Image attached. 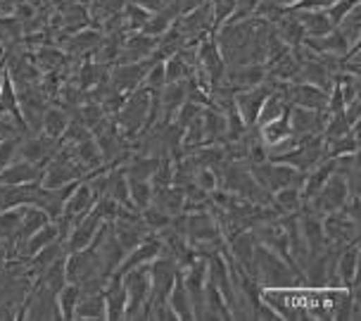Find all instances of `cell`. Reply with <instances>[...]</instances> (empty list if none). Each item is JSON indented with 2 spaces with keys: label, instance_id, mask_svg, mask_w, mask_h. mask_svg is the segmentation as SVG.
<instances>
[{
  "label": "cell",
  "instance_id": "cell-1",
  "mask_svg": "<svg viewBox=\"0 0 361 321\" xmlns=\"http://www.w3.org/2000/svg\"><path fill=\"white\" fill-rule=\"evenodd\" d=\"M252 279L262 288H274V291H286V288L302 286V279L290 269L286 262L271 248L257 241L255 260H252Z\"/></svg>",
  "mask_w": 361,
  "mask_h": 321
},
{
  "label": "cell",
  "instance_id": "cell-2",
  "mask_svg": "<svg viewBox=\"0 0 361 321\" xmlns=\"http://www.w3.org/2000/svg\"><path fill=\"white\" fill-rule=\"evenodd\" d=\"M150 102H152V91H147L143 86H138L135 91L126 95L124 105H121V110L114 117L121 136L128 140L138 138L150 126Z\"/></svg>",
  "mask_w": 361,
  "mask_h": 321
},
{
  "label": "cell",
  "instance_id": "cell-3",
  "mask_svg": "<svg viewBox=\"0 0 361 321\" xmlns=\"http://www.w3.org/2000/svg\"><path fill=\"white\" fill-rule=\"evenodd\" d=\"M350 195H352L350 181H347V176L343 171L335 169L333 174L328 176V181L321 186V190L309 198L307 202H302V207L314 212V214H319V217H326V214H331V212L343 210V205L350 200Z\"/></svg>",
  "mask_w": 361,
  "mask_h": 321
},
{
  "label": "cell",
  "instance_id": "cell-4",
  "mask_svg": "<svg viewBox=\"0 0 361 321\" xmlns=\"http://www.w3.org/2000/svg\"><path fill=\"white\" fill-rule=\"evenodd\" d=\"M119 279L126 291V319H145L147 298H150V262L128 269Z\"/></svg>",
  "mask_w": 361,
  "mask_h": 321
},
{
  "label": "cell",
  "instance_id": "cell-5",
  "mask_svg": "<svg viewBox=\"0 0 361 321\" xmlns=\"http://www.w3.org/2000/svg\"><path fill=\"white\" fill-rule=\"evenodd\" d=\"M271 91H274V86H267V81H264V83H259V86L243 88V91L233 93V105H235L238 114H240L243 124L247 128H255L264 100H267V95Z\"/></svg>",
  "mask_w": 361,
  "mask_h": 321
},
{
  "label": "cell",
  "instance_id": "cell-6",
  "mask_svg": "<svg viewBox=\"0 0 361 321\" xmlns=\"http://www.w3.org/2000/svg\"><path fill=\"white\" fill-rule=\"evenodd\" d=\"M57 147H60V140H53V138L43 136V133H31V136L19 140L17 157L27 159L31 164H38L43 169V166L53 159Z\"/></svg>",
  "mask_w": 361,
  "mask_h": 321
},
{
  "label": "cell",
  "instance_id": "cell-7",
  "mask_svg": "<svg viewBox=\"0 0 361 321\" xmlns=\"http://www.w3.org/2000/svg\"><path fill=\"white\" fill-rule=\"evenodd\" d=\"M152 60H143V62H119L114 67H109V86L114 91L121 93H131L143 83L145 72L150 69Z\"/></svg>",
  "mask_w": 361,
  "mask_h": 321
},
{
  "label": "cell",
  "instance_id": "cell-8",
  "mask_svg": "<svg viewBox=\"0 0 361 321\" xmlns=\"http://www.w3.org/2000/svg\"><path fill=\"white\" fill-rule=\"evenodd\" d=\"M102 38V29L98 27H83L79 31H74V34H67L60 41V48L67 53L69 60H83V57H90L93 55V50L98 48Z\"/></svg>",
  "mask_w": 361,
  "mask_h": 321
},
{
  "label": "cell",
  "instance_id": "cell-9",
  "mask_svg": "<svg viewBox=\"0 0 361 321\" xmlns=\"http://www.w3.org/2000/svg\"><path fill=\"white\" fill-rule=\"evenodd\" d=\"M326 117H328L326 110H312V107L290 105L288 110L290 131L295 136H316V133H321L324 131Z\"/></svg>",
  "mask_w": 361,
  "mask_h": 321
},
{
  "label": "cell",
  "instance_id": "cell-10",
  "mask_svg": "<svg viewBox=\"0 0 361 321\" xmlns=\"http://www.w3.org/2000/svg\"><path fill=\"white\" fill-rule=\"evenodd\" d=\"M157 100H159V124H169L173 114L178 112V107L188 100V79L164 83L157 91Z\"/></svg>",
  "mask_w": 361,
  "mask_h": 321
},
{
  "label": "cell",
  "instance_id": "cell-11",
  "mask_svg": "<svg viewBox=\"0 0 361 321\" xmlns=\"http://www.w3.org/2000/svg\"><path fill=\"white\" fill-rule=\"evenodd\" d=\"M359 241L347 243L340 248L338 260H335V279L340 288H357L359 284Z\"/></svg>",
  "mask_w": 361,
  "mask_h": 321
},
{
  "label": "cell",
  "instance_id": "cell-12",
  "mask_svg": "<svg viewBox=\"0 0 361 321\" xmlns=\"http://www.w3.org/2000/svg\"><path fill=\"white\" fill-rule=\"evenodd\" d=\"M102 222L98 214H93V212H88L83 219H79L72 226V231L67 234V238H64V248H67V253H79V250L88 248L90 243L95 241V236H98V231L102 229Z\"/></svg>",
  "mask_w": 361,
  "mask_h": 321
},
{
  "label": "cell",
  "instance_id": "cell-13",
  "mask_svg": "<svg viewBox=\"0 0 361 321\" xmlns=\"http://www.w3.org/2000/svg\"><path fill=\"white\" fill-rule=\"evenodd\" d=\"M267 64L262 62H247V64H233L231 69H226L224 81L228 83L233 91H243V88H252L267 81Z\"/></svg>",
  "mask_w": 361,
  "mask_h": 321
},
{
  "label": "cell",
  "instance_id": "cell-14",
  "mask_svg": "<svg viewBox=\"0 0 361 321\" xmlns=\"http://www.w3.org/2000/svg\"><path fill=\"white\" fill-rule=\"evenodd\" d=\"M41 166L31 164L27 159L19 157L17 162H10L0 171V186H24V183H38L41 178Z\"/></svg>",
  "mask_w": 361,
  "mask_h": 321
},
{
  "label": "cell",
  "instance_id": "cell-15",
  "mask_svg": "<svg viewBox=\"0 0 361 321\" xmlns=\"http://www.w3.org/2000/svg\"><path fill=\"white\" fill-rule=\"evenodd\" d=\"M152 207L169 217H176L185 212V193L180 186H162V188H152Z\"/></svg>",
  "mask_w": 361,
  "mask_h": 321
},
{
  "label": "cell",
  "instance_id": "cell-16",
  "mask_svg": "<svg viewBox=\"0 0 361 321\" xmlns=\"http://www.w3.org/2000/svg\"><path fill=\"white\" fill-rule=\"evenodd\" d=\"M57 238H60V229H57L55 222H48L45 226L38 229L36 234H31L24 243H19L15 248V257H19V260H29V257H34L38 250L50 246V243Z\"/></svg>",
  "mask_w": 361,
  "mask_h": 321
},
{
  "label": "cell",
  "instance_id": "cell-17",
  "mask_svg": "<svg viewBox=\"0 0 361 321\" xmlns=\"http://www.w3.org/2000/svg\"><path fill=\"white\" fill-rule=\"evenodd\" d=\"M102 298H105V317L117 321L126 319V291L121 286V279L109 276L105 288H102Z\"/></svg>",
  "mask_w": 361,
  "mask_h": 321
},
{
  "label": "cell",
  "instance_id": "cell-18",
  "mask_svg": "<svg viewBox=\"0 0 361 321\" xmlns=\"http://www.w3.org/2000/svg\"><path fill=\"white\" fill-rule=\"evenodd\" d=\"M166 307L171 310L173 319H195V314H192V303H190V295L185 291L183 286V279H180V272L176 274V279H173V286L169 295H166Z\"/></svg>",
  "mask_w": 361,
  "mask_h": 321
},
{
  "label": "cell",
  "instance_id": "cell-19",
  "mask_svg": "<svg viewBox=\"0 0 361 321\" xmlns=\"http://www.w3.org/2000/svg\"><path fill=\"white\" fill-rule=\"evenodd\" d=\"M293 15L300 19V24H302V29H305L307 38L326 36L328 31L335 29L331 24V19H328V15H326V10H295Z\"/></svg>",
  "mask_w": 361,
  "mask_h": 321
},
{
  "label": "cell",
  "instance_id": "cell-20",
  "mask_svg": "<svg viewBox=\"0 0 361 321\" xmlns=\"http://www.w3.org/2000/svg\"><path fill=\"white\" fill-rule=\"evenodd\" d=\"M69 119H72V114L64 110V107H57V105L45 107L43 119H41V133L53 140H60L64 136V131H67Z\"/></svg>",
  "mask_w": 361,
  "mask_h": 321
},
{
  "label": "cell",
  "instance_id": "cell-21",
  "mask_svg": "<svg viewBox=\"0 0 361 321\" xmlns=\"http://www.w3.org/2000/svg\"><path fill=\"white\" fill-rule=\"evenodd\" d=\"M271 207H274L276 214H293V212L302 210V190L300 186H286V188H279L271 193Z\"/></svg>",
  "mask_w": 361,
  "mask_h": 321
},
{
  "label": "cell",
  "instance_id": "cell-22",
  "mask_svg": "<svg viewBox=\"0 0 361 321\" xmlns=\"http://www.w3.org/2000/svg\"><path fill=\"white\" fill-rule=\"evenodd\" d=\"M48 222H53L50 219L45 212L38 207V205H27V210H24V217H22V224H19V229H17V236H15V248L19 246V243H24L29 238L31 234H36L38 229L45 226Z\"/></svg>",
  "mask_w": 361,
  "mask_h": 321
},
{
  "label": "cell",
  "instance_id": "cell-23",
  "mask_svg": "<svg viewBox=\"0 0 361 321\" xmlns=\"http://www.w3.org/2000/svg\"><path fill=\"white\" fill-rule=\"evenodd\" d=\"M74 319H107L105 317V298L102 291L81 293V300L74 310Z\"/></svg>",
  "mask_w": 361,
  "mask_h": 321
},
{
  "label": "cell",
  "instance_id": "cell-24",
  "mask_svg": "<svg viewBox=\"0 0 361 321\" xmlns=\"http://www.w3.org/2000/svg\"><path fill=\"white\" fill-rule=\"evenodd\" d=\"M157 164H159V157H154V155H135L131 159H126L121 166H124L126 178H143V181H150Z\"/></svg>",
  "mask_w": 361,
  "mask_h": 321
},
{
  "label": "cell",
  "instance_id": "cell-25",
  "mask_svg": "<svg viewBox=\"0 0 361 321\" xmlns=\"http://www.w3.org/2000/svg\"><path fill=\"white\" fill-rule=\"evenodd\" d=\"M72 147H74V157L79 159L88 171H95L105 164L102 162V152H100V147H98V143H95L93 136L81 140V143H72Z\"/></svg>",
  "mask_w": 361,
  "mask_h": 321
},
{
  "label": "cell",
  "instance_id": "cell-26",
  "mask_svg": "<svg viewBox=\"0 0 361 321\" xmlns=\"http://www.w3.org/2000/svg\"><path fill=\"white\" fill-rule=\"evenodd\" d=\"M81 300V288L76 284H64L60 291L55 295V305H57V312H60V319H74V310Z\"/></svg>",
  "mask_w": 361,
  "mask_h": 321
},
{
  "label": "cell",
  "instance_id": "cell-27",
  "mask_svg": "<svg viewBox=\"0 0 361 321\" xmlns=\"http://www.w3.org/2000/svg\"><path fill=\"white\" fill-rule=\"evenodd\" d=\"M359 152V128H350L345 136L326 140V157H343Z\"/></svg>",
  "mask_w": 361,
  "mask_h": 321
},
{
  "label": "cell",
  "instance_id": "cell-28",
  "mask_svg": "<svg viewBox=\"0 0 361 321\" xmlns=\"http://www.w3.org/2000/svg\"><path fill=\"white\" fill-rule=\"evenodd\" d=\"M128 181V200L135 212H143L152 205V183L143 178H126Z\"/></svg>",
  "mask_w": 361,
  "mask_h": 321
},
{
  "label": "cell",
  "instance_id": "cell-29",
  "mask_svg": "<svg viewBox=\"0 0 361 321\" xmlns=\"http://www.w3.org/2000/svg\"><path fill=\"white\" fill-rule=\"evenodd\" d=\"M24 210H27V205H19V207H10V210L0 212V241L15 243V236H17L19 224H22Z\"/></svg>",
  "mask_w": 361,
  "mask_h": 321
},
{
  "label": "cell",
  "instance_id": "cell-30",
  "mask_svg": "<svg viewBox=\"0 0 361 321\" xmlns=\"http://www.w3.org/2000/svg\"><path fill=\"white\" fill-rule=\"evenodd\" d=\"M64 262H67V255H60L53 262V265H50L41 276H38V279H41V284L48 288V291L53 293V295H57V291H60V288L67 284V272H64Z\"/></svg>",
  "mask_w": 361,
  "mask_h": 321
},
{
  "label": "cell",
  "instance_id": "cell-31",
  "mask_svg": "<svg viewBox=\"0 0 361 321\" xmlns=\"http://www.w3.org/2000/svg\"><path fill=\"white\" fill-rule=\"evenodd\" d=\"M152 12H147L143 8H138V5L128 3L124 5V10H121V19H124V31L126 34H131V31H143L145 22L150 19Z\"/></svg>",
  "mask_w": 361,
  "mask_h": 321
},
{
  "label": "cell",
  "instance_id": "cell-32",
  "mask_svg": "<svg viewBox=\"0 0 361 321\" xmlns=\"http://www.w3.org/2000/svg\"><path fill=\"white\" fill-rule=\"evenodd\" d=\"M173 19H176V15H173V12H169L166 8L157 10V12H152L150 19H147V22H145V27H143V34H147V36H154V38H159V36H162L164 31L169 29L171 24H173Z\"/></svg>",
  "mask_w": 361,
  "mask_h": 321
},
{
  "label": "cell",
  "instance_id": "cell-33",
  "mask_svg": "<svg viewBox=\"0 0 361 321\" xmlns=\"http://www.w3.org/2000/svg\"><path fill=\"white\" fill-rule=\"evenodd\" d=\"M190 74H192V67H190V64L185 62L178 53H176V55H171V57H166V60H164V76H166V83H171V81H183V79H188Z\"/></svg>",
  "mask_w": 361,
  "mask_h": 321
},
{
  "label": "cell",
  "instance_id": "cell-34",
  "mask_svg": "<svg viewBox=\"0 0 361 321\" xmlns=\"http://www.w3.org/2000/svg\"><path fill=\"white\" fill-rule=\"evenodd\" d=\"M209 8H212V29L216 34L231 19V15H233L235 0H209Z\"/></svg>",
  "mask_w": 361,
  "mask_h": 321
},
{
  "label": "cell",
  "instance_id": "cell-35",
  "mask_svg": "<svg viewBox=\"0 0 361 321\" xmlns=\"http://www.w3.org/2000/svg\"><path fill=\"white\" fill-rule=\"evenodd\" d=\"M19 140H22L19 133H8V136L0 138V171H3L10 162H15Z\"/></svg>",
  "mask_w": 361,
  "mask_h": 321
},
{
  "label": "cell",
  "instance_id": "cell-36",
  "mask_svg": "<svg viewBox=\"0 0 361 321\" xmlns=\"http://www.w3.org/2000/svg\"><path fill=\"white\" fill-rule=\"evenodd\" d=\"M359 3H361V0H335V3L328 5L326 15H328V19H331L333 27H338V24L343 22L347 15H350V10L357 8Z\"/></svg>",
  "mask_w": 361,
  "mask_h": 321
},
{
  "label": "cell",
  "instance_id": "cell-37",
  "mask_svg": "<svg viewBox=\"0 0 361 321\" xmlns=\"http://www.w3.org/2000/svg\"><path fill=\"white\" fill-rule=\"evenodd\" d=\"M166 83V76H164V62H152L150 69L145 72L143 76V83L140 86L147 88V91H159Z\"/></svg>",
  "mask_w": 361,
  "mask_h": 321
},
{
  "label": "cell",
  "instance_id": "cell-38",
  "mask_svg": "<svg viewBox=\"0 0 361 321\" xmlns=\"http://www.w3.org/2000/svg\"><path fill=\"white\" fill-rule=\"evenodd\" d=\"M262 0H235V8H233V15L226 24H233V22H245V19L255 17L257 15V8H259Z\"/></svg>",
  "mask_w": 361,
  "mask_h": 321
},
{
  "label": "cell",
  "instance_id": "cell-39",
  "mask_svg": "<svg viewBox=\"0 0 361 321\" xmlns=\"http://www.w3.org/2000/svg\"><path fill=\"white\" fill-rule=\"evenodd\" d=\"M128 3L138 5V8H143V10H147V12L162 10V0H128Z\"/></svg>",
  "mask_w": 361,
  "mask_h": 321
},
{
  "label": "cell",
  "instance_id": "cell-40",
  "mask_svg": "<svg viewBox=\"0 0 361 321\" xmlns=\"http://www.w3.org/2000/svg\"><path fill=\"white\" fill-rule=\"evenodd\" d=\"M8 133H10V131H5V128H0V138H3V136H8Z\"/></svg>",
  "mask_w": 361,
  "mask_h": 321
}]
</instances>
